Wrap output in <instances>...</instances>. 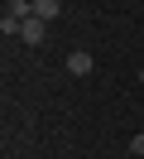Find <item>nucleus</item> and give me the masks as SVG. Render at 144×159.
Masks as SVG:
<instances>
[{"mask_svg": "<svg viewBox=\"0 0 144 159\" xmlns=\"http://www.w3.org/2000/svg\"><path fill=\"white\" fill-rule=\"evenodd\" d=\"M91 68H96V58L86 48H72V53H67V72H72V77H91Z\"/></svg>", "mask_w": 144, "mask_h": 159, "instance_id": "nucleus-1", "label": "nucleus"}, {"mask_svg": "<svg viewBox=\"0 0 144 159\" xmlns=\"http://www.w3.org/2000/svg\"><path fill=\"white\" fill-rule=\"evenodd\" d=\"M43 29H48V24H43V20L34 15V20H24V29H19V39H24V43H43Z\"/></svg>", "mask_w": 144, "mask_h": 159, "instance_id": "nucleus-2", "label": "nucleus"}, {"mask_svg": "<svg viewBox=\"0 0 144 159\" xmlns=\"http://www.w3.org/2000/svg\"><path fill=\"white\" fill-rule=\"evenodd\" d=\"M34 15H38L43 24H53L58 15H63V5H58V0H34Z\"/></svg>", "mask_w": 144, "mask_h": 159, "instance_id": "nucleus-3", "label": "nucleus"}, {"mask_svg": "<svg viewBox=\"0 0 144 159\" xmlns=\"http://www.w3.org/2000/svg\"><path fill=\"white\" fill-rule=\"evenodd\" d=\"M19 29H24V20H15V15H0V34H5V39H19Z\"/></svg>", "mask_w": 144, "mask_h": 159, "instance_id": "nucleus-4", "label": "nucleus"}, {"mask_svg": "<svg viewBox=\"0 0 144 159\" xmlns=\"http://www.w3.org/2000/svg\"><path fill=\"white\" fill-rule=\"evenodd\" d=\"M130 154H134V159H144V130H139V135L130 140Z\"/></svg>", "mask_w": 144, "mask_h": 159, "instance_id": "nucleus-5", "label": "nucleus"}, {"mask_svg": "<svg viewBox=\"0 0 144 159\" xmlns=\"http://www.w3.org/2000/svg\"><path fill=\"white\" fill-rule=\"evenodd\" d=\"M139 82H144V72H139Z\"/></svg>", "mask_w": 144, "mask_h": 159, "instance_id": "nucleus-6", "label": "nucleus"}]
</instances>
